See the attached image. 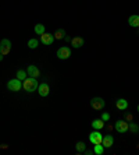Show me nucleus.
Listing matches in <instances>:
<instances>
[{
    "instance_id": "nucleus-1",
    "label": "nucleus",
    "mask_w": 139,
    "mask_h": 155,
    "mask_svg": "<svg viewBox=\"0 0 139 155\" xmlns=\"http://www.w3.org/2000/svg\"><path fill=\"white\" fill-rule=\"evenodd\" d=\"M38 87H39L38 80L32 78V77L25 78L24 81H22V88H24L27 92H35V91H38Z\"/></svg>"
},
{
    "instance_id": "nucleus-2",
    "label": "nucleus",
    "mask_w": 139,
    "mask_h": 155,
    "mask_svg": "<svg viewBox=\"0 0 139 155\" xmlns=\"http://www.w3.org/2000/svg\"><path fill=\"white\" fill-rule=\"evenodd\" d=\"M7 90L11 91V92H18V91L22 90V81L21 80H18L17 77L13 80H10L7 83Z\"/></svg>"
},
{
    "instance_id": "nucleus-3",
    "label": "nucleus",
    "mask_w": 139,
    "mask_h": 155,
    "mask_svg": "<svg viewBox=\"0 0 139 155\" xmlns=\"http://www.w3.org/2000/svg\"><path fill=\"white\" fill-rule=\"evenodd\" d=\"M90 106H92V109H95V110H103V108L106 106V102H104L103 98L95 97L90 99Z\"/></svg>"
},
{
    "instance_id": "nucleus-4",
    "label": "nucleus",
    "mask_w": 139,
    "mask_h": 155,
    "mask_svg": "<svg viewBox=\"0 0 139 155\" xmlns=\"http://www.w3.org/2000/svg\"><path fill=\"white\" fill-rule=\"evenodd\" d=\"M11 52V41L7 39V38H4V39L0 41V53L6 56Z\"/></svg>"
},
{
    "instance_id": "nucleus-5",
    "label": "nucleus",
    "mask_w": 139,
    "mask_h": 155,
    "mask_svg": "<svg viewBox=\"0 0 139 155\" xmlns=\"http://www.w3.org/2000/svg\"><path fill=\"white\" fill-rule=\"evenodd\" d=\"M89 141L93 145L102 144V143H103V134L100 133L99 130H95V131H92V133L89 134Z\"/></svg>"
},
{
    "instance_id": "nucleus-6",
    "label": "nucleus",
    "mask_w": 139,
    "mask_h": 155,
    "mask_svg": "<svg viewBox=\"0 0 139 155\" xmlns=\"http://www.w3.org/2000/svg\"><path fill=\"white\" fill-rule=\"evenodd\" d=\"M114 129L118 133H127L129 130V122H127V120H117L114 124Z\"/></svg>"
},
{
    "instance_id": "nucleus-7",
    "label": "nucleus",
    "mask_w": 139,
    "mask_h": 155,
    "mask_svg": "<svg viewBox=\"0 0 139 155\" xmlns=\"http://www.w3.org/2000/svg\"><path fill=\"white\" fill-rule=\"evenodd\" d=\"M71 56V49L68 46H61L58 48L57 51V58L60 59V60H65V59H68Z\"/></svg>"
},
{
    "instance_id": "nucleus-8",
    "label": "nucleus",
    "mask_w": 139,
    "mask_h": 155,
    "mask_svg": "<svg viewBox=\"0 0 139 155\" xmlns=\"http://www.w3.org/2000/svg\"><path fill=\"white\" fill-rule=\"evenodd\" d=\"M40 42H42L43 45L49 46V45H52V43L54 42V35L53 34H49V32H43L42 35H40Z\"/></svg>"
},
{
    "instance_id": "nucleus-9",
    "label": "nucleus",
    "mask_w": 139,
    "mask_h": 155,
    "mask_svg": "<svg viewBox=\"0 0 139 155\" xmlns=\"http://www.w3.org/2000/svg\"><path fill=\"white\" fill-rule=\"evenodd\" d=\"M27 74H28L29 77H32V78H38V77L40 76V71L36 66L31 64V66H28V69H27Z\"/></svg>"
},
{
    "instance_id": "nucleus-10",
    "label": "nucleus",
    "mask_w": 139,
    "mask_h": 155,
    "mask_svg": "<svg viewBox=\"0 0 139 155\" xmlns=\"http://www.w3.org/2000/svg\"><path fill=\"white\" fill-rule=\"evenodd\" d=\"M49 92H50V88H49V85H47V83L39 84V87H38V94H39L40 97H47Z\"/></svg>"
},
{
    "instance_id": "nucleus-11",
    "label": "nucleus",
    "mask_w": 139,
    "mask_h": 155,
    "mask_svg": "<svg viewBox=\"0 0 139 155\" xmlns=\"http://www.w3.org/2000/svg\"><path fill=\"white\" fill-rule=\"evenodd\" d=\"M102 144H103L104 148L113 147V145H114V137H113L111 134H106V136L103 137V143H102Z\"/></svg>"
},
{
    "instance_id": "nucleus-12",
    "label": "nucleus",
    "mask_w": 139,
    "mask_h": 155,
    "mask_svg": "<svg viewBox=\"0 0 139 155\" xmlns=\"http://www.w3.org/2000/svg\"><path fill=\"white\" fill-rule=\"evenodd\" d=\"M84 43H85V41L82 39L81 36H74V38H71V46L75 48V49L82 48L84 46Z\"/></svg>"
},
{
    "instance_id": "nucleus-13",
    "label": "nucleus",
    "mask_w": 139,
    "mask_h": 155,
    "mask_svg": "<svg viewBox=\"0 0 139 155\" xmlns=\"http://www.w3.org/2000/svg\"><path fill=\"white\" fill-rule=\"evenodd\" d=\"M115 108H117L118 110H125V109L128 108V101L124 99V98H120V99L115 101Z\"/></svg>"
},
{
    "instance_id": "nucleus-14",
    "label": "nucleus",
    "mask_w": 139,
    "mask_h": 155,
    "mask_svg": "<svg viewBox=\"0 0 139 155\" xmlns=\"http://www.w3.org/2000/svg\"><path fill=\"white\" fill-rule=\"evenodd\" d=\"M128 24L131 27H134V28H139V15H136V14L131 15L128 18Z\"/></svg>"
},
{
    "instance_id": "nucleus-15",
    "label": "nucleus",
    "mask_w": 139,
    "mask_h": 155,
    "mask_svg": "<svg viewBox=\"0 0 139 155\" xmlns=\"http://www.w3.org/2000/svg\"><path fill=\"white\" fill-rule=\"evenodd\" d=\"M104 123H106V122H103L102 119H95L92 122V127L95 130H100V129H103V127H104Z\"/></svg>"
},
{
    "instance_id": "nucleus-16",
    "label": "nucleus",
    "mask_w": 139,
    "mask_h": 155,
    "mask_svg": "<svg viewBox=\"0 0 139 155\" xmlns=\"http://www.w3.org/2000/svg\"><path fill=\"white\" fill-rule=\"evenodd\" d=\"M33 31H35L36 35H42L43 32H46V28H45L43 24H36L35 28H33Z\"/></svg>"
},
{
    "instance_id": "nucleus-17",
    "label": "nucleus",
    "mask_w": 139,
    "mask_h": 155,
    "mask_svg": "<svg viewBox=\"0 0 139 155\" xmlns=\"http://www.w3.org/2000/svg\"><path fill=\"white\" fill-rule=\"evenodd\" d=\"M53 35H54V39H64V36L67 35V34H65V31L63 28H60V29H57Z\"/></svg>"
},
{
    "instance_id": "nucleus-18",
    "label": "nucleus",
    "mask_w": 139,
    "mask_h": 155,
    "mask_svg": "<svg viewBox=\"0 0 139 155\" xmlns=\"http://www.w3.org/2000/svg\"><path fill=\"white\" fill-rule=\"evenodd\" d=\"M38 45H39V41L36 39V38H32V39L28 41V48L29 49H36Z\"/></svg>"
},
{
    "instance_id": "nucleus-19",
    "label": "nucleus",
    "mask_w": 139,
    "mask_h": 155,
    "mask_svg": "<svg viewBox=\"0 0 139 155\" xmlns=\"http://www.w3.org/2000/svg\"><path fill=\"white\" fill-rule=\"evenodd\" d=\"M27 76H28V74H27V71H25V70H17V74H15V77H17L18 80H21V81H24L25 78H27Z\"/></svg>"
},
{
    "instance_id": "nucleus-20",
    "label": "nucleus",
    "mask_w": 139,
    "mask_h": 155,
    "mask_svg": "<svg viewBox=\"0 0 139 155\" xmlns=\"http://www.w3.org/2000/svg\"><path fill=\"white\" fill-rule=\"evenodd\" d=\"M93 152L96 155H102L104 152V147H103V144H96L95 145V148H93Z\"/></svg>"
},
{
    "instance_id": "nucleus-21",
    "label": "nucleus",
    "mask_w": 139,
    "mask_h": 155,
    "mask_svg": "<svg viewBox=\"0 0 139 155\" xmlns=\"http://www.w3.org/2000/svg\"><path fill=\"white\" fill-rule=\"evenodd\" d=\"M128 131H131V133H134V134H136L139 131V126L136 124V123H134V120L129 122V130Z\"/></svg>"
},
{
    "instance_id": "nucleus-22",
    "label": "nucleus",
    "mask_w": 139,
    "mask_h": 155,
    "mask_svg": "<svg viewBox=\"0 0 139 155\" xmlns=\"http://www.w3.org/2000/svg\"><path fill=\"white\" fill-rule=\"evenodd\" d=\"M75 148H77V151H78V152H84V151L86 150V145H85V143H82V141H79V143H77Z\"/></svg>"
},
{
    "instance_id": "nucleus-23",
    "label": "nucleus",
    "mask_w": 139,
    "mask_h": 155,
    "mask_svg": "<svg viewBox=\"0 0 139 155\" xmlns=\"http://www.w3.org/2000/svg\"><path fill=\"white\" fill-rule=\"evenodd\" d=\"M124 120H127V122H132V120H134V115H132V113L125 112V115H124Z\"/></svg>"
},
{
    "instance_id": "nucleus-24",
    "label": "nucleus",
    "mask_w": 139,
    "mask_h": 155,
    "mask_svg": "<svg viewBox=\"0 0 139 155\" xmlns=\"http://www.w3.org/2000/svg\"><path fill=\"white\" fill-rule=\"evenodd\" d=\"M102 120H103V122H109V120H110V113L103 112V115H102Z\"/></svg>"
},
{
    "instance_id": "nucleus-25",
    "label": "nucleus",
    "mask_w": 139,
    "mask_h": 155,
    "mask_svg": "<svg viewBox=\"0 0 139 155\" xmlns=\"http://www.w3.org/2000/svg\"><path fill=\"white\" fill-rule=\"evenodd\" d=\"M84 154H86V155H92V154H95V152H93V151H89V150H85V151H84Z\"/></svg>"
},
{
    "instance_id": "nucleus-26",
    "label": "nucleus",
    "mask_w": 139,
    "mask_h": 155,
    "mask_svg": "<svg viewBox=\"0 0 139 155\" xmlns=\"http://www.w3.org/2000/svg\"><path fill=\"white\" fill-rule=\"evenodd\" d=\"M3 148L6 150V148H8V145L7 144H2V145H0V150H3Z\"/></svg>"
},
{
    "instance_id": "nucleus-27",
    "label": "nucleus",
    "mask_w": 139,
    "mask_h": 155,
    "mask_svg": "<svg viewBox=\"0 0 139 155\" xmlns=\"http://www.w3.org/2000/svg\"><path fill=\"white\" fill-rule=\"evenodd\" d=\"M64 39L67 41V42H70V41H71V38H70V36H68V35H65V36H64Z\"/></svg>"
},
{
    "instance_id": "nucleus-28",
    "label": "nucleus",
    "mask_w": 139,
    "mask_h": 155,
    "mask_svg": "<svg viewBox=\"0 0 139 155\" xmlns=\"http://www.w3.org/2000/svg\"><path fill=\"white\" fill-rule=\"evenodd\" d=\"M2 60H3V54L0 53V61H2Z\"/></svg>"
},
{
    "instance_id": "nucleus-29",
    "label": "nucleus",
    "mask_w": 139,
    "mask_h": 155,
    "mask_svg": "<svg viewBox=\"0 0 139 155\" xmlns=\"http://www.w3.org/2000/svg\"><path fill=\"white\" fill-rule=\"evenodd\" d=\"M138 112H139V105H138Z\"/></svg>"
}]
</instances>
